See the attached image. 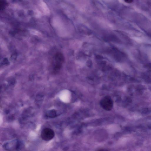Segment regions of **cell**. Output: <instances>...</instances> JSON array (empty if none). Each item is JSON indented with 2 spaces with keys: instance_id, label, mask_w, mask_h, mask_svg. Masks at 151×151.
Listing matches in <instances>:
<instances>
[{
  "instance_id": "cell-1",
  "label": "cell",
  "mask_w": 151,
  "mask_h": 151,
  "mask_svg": "<svg viewBox=\"0 0 151 151\" xmlns=\"http://www.w3.org/2000/svg\"><path fill=\"white\" fill-rule=\"evenodd\" d=\"M101 106L107 111L111 110L113 106V102L111 98L109 96H105L100 101Z\"/></svg>"
},
{
  "instance_id": "cell-2",
  "label": "cell",
  "mask_w": 151,
  "mask_h": 151,
  "mask_svg": "<svg viewBox=\"0 0 151 151\" xmlns=\"http://www.w3.org/2000/svg\"><path fill=\"white\" fill-rule=\"evenodd\" d=\"M55 136L53 130L49 128H46L42 130L41 136L42 139L45 141H48L52 139Z\"/></svg>"
},
{
  "instance_id": "cell-3",
  "label": "cell",
  "mask_w": 151,
  "mask_h": 151,
  "mask_svg": "<svg viewBox=\"0 0 151 151\" xmlns=\"http://www.w3.org/2000/svg\"><path fill=\"white\" fill-rule=\"evenodd\" d=\"M5 149L9 150L13 149H19L23 147V145L21 142L17 140H14L6 143L4 145Z\"/></svg>"
},
{
  "instance_id": "cell-4",
  "label": "cell",
  "mask_w": 151,
  "mask_h": 151,
  "mask_svg": "<svg viewBox=\"0 0 151 151\" xmlns=\"http://www.w3.org/2000/svg\"><path fill=\"white\" fill-rule=\"evenodd\" d=\"M60 55L58 54H55L53 58L52 63V72L55 73L58 70L60 67Z\"/></svg>"
},
{
  "instance_id": "cell-5",
  "label": "cell",
  "mask_w": 151,
  "mask_h": 151,
  "mask_svg": "<svg viewBox=\"0 0 151 151\" xmlns=\"http://www.w3.org/2000/svg\"><path fill=\"white\" fill-rule=\"evenodd\" d=\"M39 5L43 13L46 15H49L50 14L49 8L45 2L43 0H40Z\"/></svg>"
},
{
  "instance_id": "cell-6",
  "label": "cell",
  "mask_w": 151,
  "mask_h": 151,
  "mask_svg": "<svg viewBox=\"0 0 151 151\" xmlns=\"http://www.w3.org/2000/svg\"><path fill=\"white\" fill-rule=\"evenodd\" d=\"M57 116L56 111L55 110H51L47 111L45 114L46 117L49 118H53Z\"/></svg>"
},
{
  "instance_id": "cell-7",
  "label": "cell",
  "mask_w": 151,
  "mask_h": 151,
  "mask_svg": "<svg viewBox=\"0 0 151 151\" xmlns=\"http://www.w3.org/2000/svg\"><path fill=\"white\" fill-rule=\"evenodd\" d=\"M34 14L35 17L37 18H40L42 15V12L37 8L34 9Z\"/></svg>"
},
{
  "instance_id": "cell-8",
  "label": "cell",
  "mask_w": 151,
  "mask_h": 151,
  "mask_svg": "<svg viewBox=\"0 0 151 151\" xmlns=\"http://www.w3.org/2000/svg\"><path fill=\"white\" fill-rule=\"evenodd\" d=\"M125 2L128 3H131L133 1V0H123Z\"/></svg>"
}]
</instances>
